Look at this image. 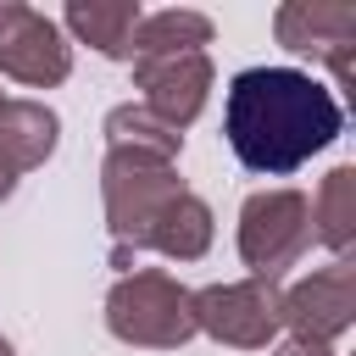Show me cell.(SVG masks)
<instances>
[{"label":"cell","instance_id":"1","mask_svg":"<svg viewBox=\"0 0 356 356\" xmlns=\"http://www.w3.org/2000/svg\"><path fill=\"white\" fill-rule=\"evenodd\" d=\"M339 100L300 67H245L228 83L222 134L239 167L284 178L339 139Z\"/></svg>","mask_w":356,"mask_h":356},{"label":"cell","instance_id":"2","mask_svg":"<svg viewBox=\"0 0 356 356\" xmlns=\"http://www.w3.org/2000/svg\"><path fill=\"white\" fill-rule=\"evenodd\" d=\"M100 195H106V222H111V234H117V250H145L156 217L184 195V184H178V172H172L167 156L106 150Z\"/></svg>","mask_w":356,"mask_h":356},{"label":"cell","instance_id":"3","mask_svg":"<svg viewBox=\"0 0 356 356\" xmlns=\"http://www.w3.org/2000/svg\"><path fill=\"white\" fill-rule=\"evenodd\" d=\"M106 328L128 345H150V350H178L184 339H195V306H189V289L161 273V267H145V273H128L111 284L106 295Z\"/></svg>","mask_w":356,"mask_h":356},{"label":"cell","instance_id":"4","mask_svg":"<svg viewBox=\"0 0 356 356\" xmlns=\"http://www.w3.org/2000/svg\"><path fill=\"white\" fill-rule=\"evenodd\" d=\"M312 245V200L300 189H261L239 206V256L250 278L278 284L284 267H295Z\"/></svg>","mask_w":356,"mask_h":356},{"label":"cell","instance_id":"5","mask_svg":"<svg viewBox=\"0 0 356 356\" xmlns=\"http://www.w3.org/2000/svg\"><path fill=\"white\" fill-rule=\"evenodd\" d=\"M195 306V334H211L239 350H261L284 328V295L267 278H239V284H211L189 295Z\"/></svg>","mask_w":356,"mask_h":356},{"label":"cell","instance_id":"6","mask_svg":"<svg viewBox=\"0 0 356 356\" xmlns=\"http://www.w3.org/2000/svg\"><path fill=\"white\" fill-rule=\"evenodd\" d=\"M0 72L28 89H50L72 72V44L44 11L0 0Z\"/></svg>","mask_w":356,"mask_h":356},{"label":"cell","instance_id":"7","mask_svg":"<svg viewBox=\"0 0 356 356\" xmlns=\"http://www.w3.org/2000/svg\"><path fill=\"white\" fill-rule=\"evenodd\" d=\"M350 312H356V267H350V256L306 273L284 295V328H295V339H312V345H328L334 334H345Z\"/></svg>","mask_w":356,"mask_h":356},{"label":"cell","instance_id":"8","mask_svg":"<svg viewBox=\"0 0 356 356\" xmlns=\"http://www.w3.org/2000/svg\"><path fill=\"white\" fill-rule=\"evenodd\" d=\"M278 44L295 56H317L334 67V78L350 89V50H356V6H323V0H289L273 17Z\"/></svg>","mask_w":356,"mask_h":356},{"label":"cell","instance_id":"9","mask_svg":"<svg viewBox=\"0 0 356 356\" xmlns=\"http://www.w3.org/2000/svg\"><path fill=\"white\" fill-rule=\"evenodd\" d=\"M134 83L145 89V111L156 122H167L172 134H184L200 106H206V89H211V61L206 50H189V56H161V61H134Z\"/></svg>","mask_w":356,"mask_h":356},{"label":"cell","instance_id":"10","mask_svg":"<svg viewBox=\"0 0 356 356\" xmlns=\"http://www.w3.org/2000/svg\"><path fill=\"white\" fill-rule=\"evenodd\" d=\"M56 134H61V122H56L50 106H39V100H0V161L17 178L33 172L56 150Z\"/></svg>","mask_w":356,"mask_h":356},{"label":"cell","instance_id":"11","mask_svg":"<svg viewBox=\"0 0 356 356\" xmlns=\"http://www.w3.org/2000/svg\"><path fill=\"white\" fill-rule=\"evenodd\" d=\"M139 6L134 0H72L67 6V28L83 39V44H95L100 56H134V28H139Z\"/></svg>","mask_w":356,"mask_h":356},{"label":"cell","instance_id":"12","mask_svg":"<svg viewBox=\"0 0 356 356\" xmlns=\"http://www.w3.org/2000/svg\"><path fill=\"white\" fill-rule=\"evenodd\" d=\"M200 44H211V17H200V11L167 6V11L139 17V28H134V61L189 56V50H200Z\"/></svg>","mask_w":356,"mask_h":356},{"label":"cell","instance_id":"13","mask_svg":"<svg viewBox=\"0 0 356 356\" xmlns=\"http://www.w3.org/2000/svg\"><path fill=\"white\" fill-rule=\"evenodd\" d=\"M206 245H211V211H206V200L189 195V189L156 217V228H150V239H145V250H161V256H172V261H200Z\"/></svg>","mask_w":356,"mask_h":356},{"label":"cell","instance_id":"14","mask_svg":"<svg viewBox=\"0 0 356 356\" xmlns=\"http://www.w3.org/2000/svg\"><path fill=\"white\" fill-rule=\"evenodd\" d=\"M312 234L334 256L350 250V239H356V167H334L323 178V189L312 200Z\"/></svg>","mask_w":356,"mask_h":356},{"label":"cell","instance_id":"15","mask_svg":"<svg viewBox=\"0 0 356 356\" xmlns=\"http://www.w3.org/2000/svg\"><path fill=\"white\" fill-rule=\"evenodd\" d=\"M106 139H111V150H145V156H167V161L184 150V134L156 122L145 106H117L106 117Z\"/></svg>","mask_w":356,"mask_h":356},{"label":"cell","instance_id":"16","mask_svg":"<svg viewBox=\"0 0 356 356\" xmlns=\"http://www.w3.org/2000/svg\"><path fill=\"white\" fill-rule=\"evenodd\" d=\"M273 356H334V350L328 345H312V339H284Z\"/></svg>","mask_w":356,"mask_h":356},{"label":"cell","instance_id":"17","mask_svg":"<svg viewBox=\"0 0 356 356\" xmlns=\"http://www.w3.org/2000/svg\"><path fill=\"white\" fill-rule=\"evenodd\" d=\"M11 189H17V172H11V167H6V161H0V200H6V195H11Z\"/></svg>","mask_w":356,"mask_h":356},{"label":"cell","instance_id":"18","mask_svg":"<svg viewBox=\"0 0 356 356\" xmlns=\"http://www.w3.org/2000/svg\"><path fill=\"white\" fill-rule=\"evenodd\" d=\"M0 100H6V95H0Z\"/></svg>","mask_w":356,"mask_h":356}]
</instances>
